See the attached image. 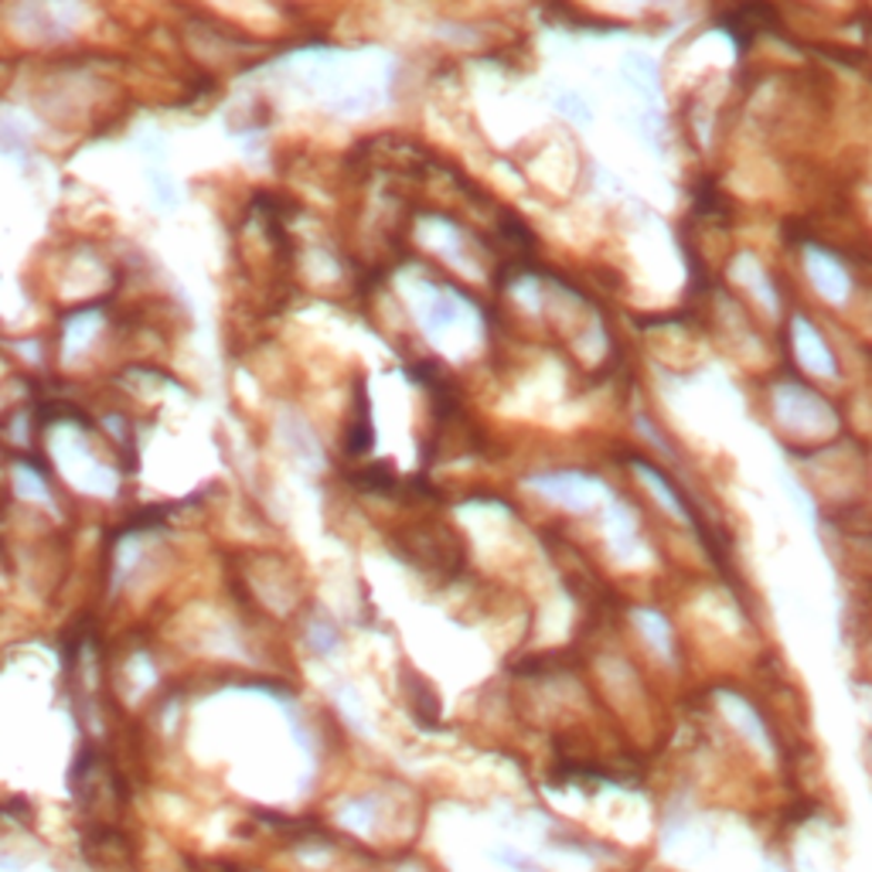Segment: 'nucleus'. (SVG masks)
Wrapping results in <instances>:
<instances>
[{
	"label": "nucleus",
	"instance_id": "f257e3e1",
	"mask_svg": "<svg viewBox=\"0 0 872 872\" xmlns=\"http://www.w3.org/2000/svg\"><path fill=\"white\" fill-rule=\"evenodd\" d=\"M287 79L338 117L375 113L389 99L392 59L382 51L307 48L283 62Z\"/></svg>",
	"mask_w": 872,
	"mask_h": 872
},
{
	"label": "nucleus",
	"instance_id": "f03ea898",
	"mask_svg": "<svg viewBox=\"0 0 872 872\" xmlns=\"http://www.w3.org/2000/svg\"><path fill=\"white\" fill-rule=\"evenodd\" d=\"M409 300L417 307V318L433 344L450 348V341H478L481 338V314L478 307L450 287H437L430 280L409 283Z\"/></svg>",
	"mask_w": 872,
	"mask_h": 872
},
{
	"label": "nucleus",
	"instance_id": "7ed1b4c3",
	"mask_svg": "<svg viewBox=\"0 0 872 872\" xmlns=\"http://www.w3.org/2000/svg\"><path fill=\"white\" fill-rule=\"evenodd\" d=\"M774 417L784 430L791 433H808V437H822V433H832L835 430V413L832 405L798 385V382H781L774 389Z\"/></svg>",
	"mask_w": 872,
	"mask_h": 872
},
{
	"label": "nucleus",
	"instance_id": "20e7f679",
	"mask_svg": "<svg viewBox=\"0 0 872 872\" xmlns=\"http://www.w3.org/2000/svg\"><path fill=\"white\" fill-rule=\"evenodd\" d=\"M801 260H804V273H808L811 287H814L818 293H822L829 303H845V300H849V293H852V280H849L845 267L835 260L832 252L818 249V245H804Z\"/></svg>",
	"mask_w": 872,
	"mask_h": 872
},
{
	"label": "nucleus",
	"instance_id": "39448f33",
	"mask_svg": "<svg viewBox=\"0 0 872 872\" xmlns=\"http://www.w3.org/2000/svg\"><path fill=\"white\" fill-rule=\"evenodd\" d=\"M420 239L430 252L443 255L450 267H457L460 273H471L474 270V260H471V245L464 239L457 225H450L447 219H427L420 225Z\"/></svg>",
	"mask_w": 872,
	"mask_h": 872
},
{
	"label": "nucleus",
	"instance_id": "423d86ee",
	"mask_svg": "<svg viewBox=\"0 0 872 872\" xmlns=\"http://www.w3.org/2000/svg\"><path fill=\"white\" fill-rule=\"evenodd\" d=\"M532 488H539L545 498L559 501L562 508H573V511H587L597 501V484L587 474H577V471L539 474V478H532Z\"/></svg>",
	"mask_w": 872,
	"mask_h": 872
},
{
	"label": "nucleus",
	"instance_id": "0eeeda50",
	"mask_svg": "<svg viewBox=\"0 0 872 872\" xmlns=\"http://www.w3.org/2000/svg\"><path fill=\"white\" fill-rule=\"evenodd\" d=\"M794 351H798V362L811 372V375H822V379H832L839 372L835 365V354L832 348L825 344V338L814 331L811 321L804 318H794Z\"/></svg>",
	"mask_w": 872,
	"mask_h": 872
},
{
	"label": "nucleus",
	"instance_id": "6e6552de",
	"mask_svg": "<svg viewBox=\"0 0 872 872\" xmlns=\"http://www.w3.org/2000/svg\"><path fill=\"white\" fill-rule=\"evenodd\" d=\"M280 440L283 447L300 460L303 468H321L324 464V450L321 440L314 437V430L307 427V420L300 413H280Z\"/></svg>",
	"mask_w": 872,
	"mask_h": 872
},
{
	"label": "nucleus",
	"instance_id": "1a4fd4ad",
	"mask_svg": "<svg viewBox=\"0 0 872 872\" xmlns=\"http://www.w3.org/2000/svg\"><path fill=\"white\" fill-rule=\"evenodd\" d=\"M733 280L763 307L766 314H778V311H781V300H778V290H774V283H771V273L760 267L756 255H750V252H740V255H736Z\"/></svg>",
	"mask_w": 872,
	"mask_h": 872
},
{
	"label": "nucleus",
	"instance_id": "9d476101",
	"mask_svg": "<svg viewBox=\"0 0 872 872\" xmlns=\"http://www.w3.org/2000/svg\"><path fill=\"white\" fill-rule=\"evenodd\" d=\"M634 471H638V478H641V481L648 484V491H651V494H654V498H658V501H661L664 508H669V511H672V515H675V519L689 522V508H685V504L679 501V494L672 491V484H669V481H664V478H661L658 471H651L648 464H634Z\"/></svg>",
	"mask_w": 872,
	"mask_h": 872
},
{
	"label": "nucleus",
	"instance_id": "9b49d317",
	"mask_svg": "<svg viewBox=\"0 0 872 872\" xmlns=\"http://www.w3.org/2000/svg\"><path fill=\"white\" fill-rule=\"evenodd\" d=\"M723 702L730 705L726 712H730V715H733V720H736V723L743 726V733H746V736H753V740H756L760 746H771V740H766V730H763V723L756 720V712H753V709H750V705H746L743 699H736V695H726Z\"/></svg>",
	"mask_w": 872,
	"mask_h": 872
},
{
	"label": "nucleus",
	"instance_id": "f8f14e48",
	"mask_svg": "<svg viewBox=\"0 0 872 872\" xmlns=\"http://www.w3.org/2000/svg\"><path fill=\"white\" fill-rule=\"evenodd\" d=\"M338 641H341V634H338V628L331 621H311V628H307V644H311L318 654L334 651Z\"/></svg>",
	"mask_w": 872,
	"mask_h": 872
},
{
	"label": "nucleus",
	"instance_id": "ddd939ff",
	"mask_svg": "<svg viewBox=\"0 0 872 872\" xmlns=\"http://www.w3.org/2000/svg\"><path fill=\"white\" fill-rule=\"evenodd\" d=\"M641 624H648L644 634H648L661 651H669V628H664V621L658 618V613H641Z\"/></svg>",
	"mask_w": 872,
	"mask_h": 872
}]
</instances>
